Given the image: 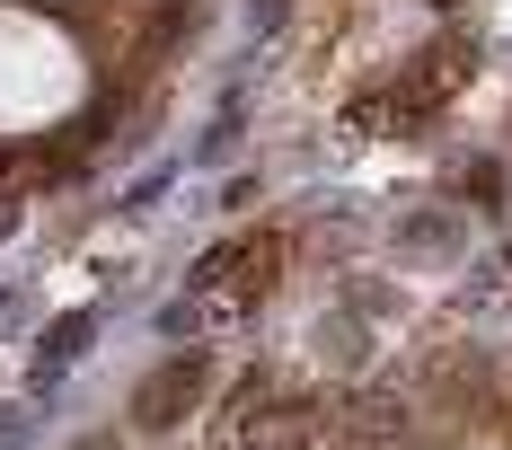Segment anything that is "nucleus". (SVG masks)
Instances as JSON below:
<instances>
[{
	"label": "nucleus",
	"mask_w": 512,
	"mask_h": 450,
	"mask_svg": "<svg viewBox=\"0 0 512 450\" xmlns=\"http://www.w3.org/2000/svg\"><path fill=\"white\" fill-rule=\"evenodd\" d=\"M195 362H177V371H159L151 389H142V424H177V398H195Z\"/></svg>",
	"instance_id": "f257e3e1"
},
{
	"label": "nucleus",
	"mask_w": 512,
	"mask_h": 450,
	"mask_svg": "<svg viewBox=\"0 0 512 450\" xmlns=\"http://www.w3.org/2000/svg\"><path fill=\"white\" fill-rule=\"evenodd\" d=\"M309 442H318L309 415H256L248 424V450H309Z\"/></svg>",
	"instance_id": "f03ea898"
},
{
	"label": "nucleus",
	"mask_w": 512,
	"mask_h": 450,
	"mask_svg": "<svg viewBox=\"0 0 512 450\" xmlns=\"http://www.w3.org/2000/svg\"><path fill=\"white\" fill-rule=\"evenodd\" d=\"M89 345V309H80V318H62V327H53V345H45V362H71V353Z\"/></svg>",
	"instance_id": "7ed1b4c3"
}]
</instances>
